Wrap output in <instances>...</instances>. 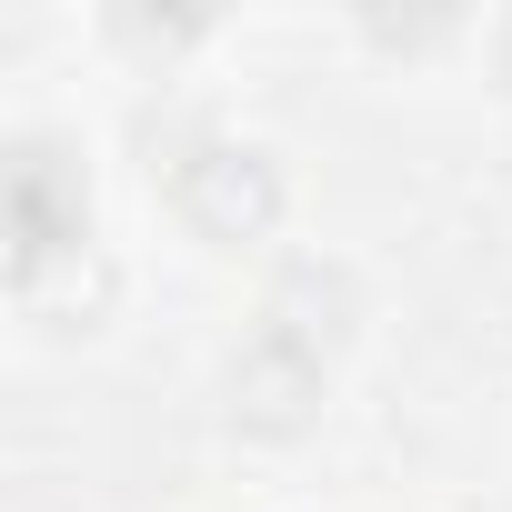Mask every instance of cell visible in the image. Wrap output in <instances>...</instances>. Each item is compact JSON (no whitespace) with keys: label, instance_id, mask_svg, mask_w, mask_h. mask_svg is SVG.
Instances as JSON below:
<instances>
[{"label":"cell","instance_id":"cell-5","mask_svg":"<svg viewBox=\"0 0 512 512\" xmlns=\"http://www.w3.org/2000/svg\"><path fill=\"white\" fill-rule=\"evenodd\" d=\"M11 292H21L31 322H51V332H91V322L111 312V262L81 241V251H61V262H41V272H11Z\"/></svg>","mask_w":512,"mask_h":512},{"label":"cell","instance_id":"cell-6","mask_svg":"<svg viewBox=\"0 0 512 512\" xmlns=\"http://www.w3.org/2000/svg\"><path fill=\"white\" fill-rule=\"evenodd\" d=\"M111 31H121L131 51H181V41L201 31V11H161V21H151V11H111Z\"/></svg>","mask_w":512,"mask_h":512},{"label":"cell","instance_id":"cell-7","mask_svg":"<svg viewBox=\"0 0 512 512\" xmlns=\"http://www.w3.org/2000/svg\"><path fill=\"white\" fill-rule=\"evenodd\" d=\"M492 61H502V81H512V21H502V41H492Z\"/></svg>","mask_w":512,"mask_h":512},{"label":"cell","instance_id":"cell-2","mask_svg":"<svg viewBox=\"0 0 512 512\" xmlns=\"http://www.w3.org/2000/svg\"><path fill=\"white\" fill-rule=\"evenodd\" d=\"M91 241V181L81 161L51 141V131H21L11 141V272H41L61 251Z\"/></svg>","mask_w":512,"mask_h":512},{"label":"cell","instance_id":"cell-3","mask_svg":"<svg viewBox=\"0 0 512 512\" xmlns=\"http://www.w3.org/2000/svg\"><path fill=\"white\" fill-rule=\"evenodd\" d=\"M312 402H322V352L312 342H292V332H251L241 352H231V422L241 432H302L312 422Z\"/></svg>","mask_w":512,"mask_h":512},{"label":"cell","instance_id":"cell-4","mask_svg":"<svg viewBox=\"0 0 512 512\" xmlns=\"http://www.w3.org/2000/svg\"><path fill=\"white\" fill-rule=\"evenodd\" d=\"M352 312H362V292H352L342 262H292V272L272 282V302H262V322L292 332V342H312V352H332V342L352 332Z\"/></svg>","mask_w":512,"mask_h":512},{"label":"cell","instance_id":"cell-1","mask_svg":"<svg viewBox=\"0 0 512 512\" xmlns=\"http://www.w3.org/2000/svg\"><path fill=\"white\" fill-rule=\"evenodd\" d=\"M171 201H181V221L201 241H262L282 221V171L251 141H191L171 161Z\"/></svg>","mask_w":512,"mask_h":512}]
</instances>
